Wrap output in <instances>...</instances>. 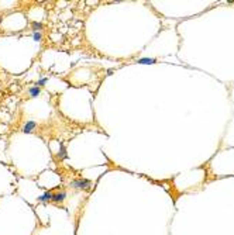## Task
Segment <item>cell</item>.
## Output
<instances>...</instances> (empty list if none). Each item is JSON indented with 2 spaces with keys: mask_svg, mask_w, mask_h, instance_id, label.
<instances>
[{
  "mask_svg": "<svg viewBox=\"0 0 234 235\" xmlns=\"http://www.w3.org/2000/svg\"><path fill=\"white\" fill-rule=\"evenodd\" d=\"M31 27H33L34 33H40V30L42 28V24H41V23H33V26H31Z\"/></svg>",
  "mask_w": 234,
  "mask_h": 235,
  "instance_id": "8",
  "label": "cell"
},
{
  "mask_svg": "<svg viewBox=\"0 0 234 235\" xmlns=\"http://www.w3.org/2000/svg\"><path fill=\"white\" fill-rule=\"evenodd\" d=\"M65 197H67V193L65 192H58V193H54V194L51 196V200H52L54 203H62L65 200Z\"/></svg>",
  "mask_w": 234,
  "mask_h": 235,
  "instance_id": "3",
  "label": "cell"
},
{
  "mask_svg": "<svg viewBox=\"0 0 234 235\" xmlns=\"http://www.w3.org/2000/svg\"><path fill=\"white\" fill-rule=\"evenodd\" d=\"M40 93H41V87L38 86H31L30 89H28V94H30V97H38L40 96Z\"/></svg>",
  "mask_w": 234,
  "mask_h": 235,
  "instance_id": "4",
  "label": "cell"
},
{
  "mask_svg": "<svg viewBox=\"0 0 234 235\" xmlns=\"http://www.w3.org/2000/svg\"><path fill=\"white\" fill-rule=\"evenodd\" d=\"M33 38H34L35 41H41V38H42V34H41V33H34Z\"/></svg>",
  "mask_w": 234,
  "mask_h": 235,
  "instance_id": "10",
  "label": "cell"
},
{
  "mask_svg": "<svg viewBox=\"0 0 234 235\" xmlns=\"http://www.w3.org/2000/svg\"><path fill=\"white\" fill-rule=\"evenodd\" d=\"M35 128H37V123H35V121H33V120H28V121L24 124V127H23V129H21V131H23L24 134H31Z\"/></svg>",
  "mask_w": 234,
  "mask_h": 235,
  "instance_id": "2",
  "label": "cell"
},
{
  "mask_svg": "<svg viewBox=\"0 0 234 235\" xmlns=\"http://www.w3.org/2000/svg\"><path fill=\"white\" fill-rule=\"evenodd\" d=\"M51 196H52V193H51V192H45L42 196H40V197H38V201H41V203L51 201Z\"/></svg>",
  "mask_w": 234,
  "mask_h": 235,
  "instance_id": "5",
  "label": "cell"
},
{
  "mask_svg": "<svg viewBox=\"0 0 234 235\" xmlns=\"http://www.w3.org/2000/svg\"><path fill=\"white\" fill-rule=\"evenodd\" d=\"M48 82V78H41L40 80H38L37 83H35V86H38V87H41V86H44L45 83Z\"/></svg>",
  "mask_w": 234,
  "mask_h": 235,
  "instance_id": "9",
  "label": "cell"
},
{
  "mask_svg": "<svg viewBox=\"0 0 234 235\" xmlns=\"http://www.w3.org/2000/svg\"><path fill=\"white\" fill-rule=\"evenodd\" d=\"M58 156H59L61 159H65V158H67V148H65L62 144H61V149H59V152H58Z\"/></svg>",
  "mask_w": 234,
  "mask_h": 235,
  "instance_id": "7",
  "label": "cell"
},
{
  "mask_svg": "<svg viewBox=\"0 0 234 235\" xmlns=\"http://www.w3.org/2000/svg\"><path fill=\"white\" fill-rule=\"evenodd\" d=\"M137 62L141 63V65H151V63L155 62V59H152V58H143V59H138Z\"/></svg>",
  "mask_w": 234,
  "mask_h": 235,
  "instance_id": "6",
  "label": "cell"
},
{
  "mask_svg": "<svg viewBox=\"0 0 234 235\" xmlns=\"http://www.w3.org/2000/svg\"><path fill=\"white\" fill-rule=\"evenodd\" d=\"M72 186H74L75 189H91V180H87V179H78V180H74V183H72Z\"/></svg>",
  "mask_w": 234,
  "mask_h": 235,
  "instance_id": "1",
  "label": "cell"
}]
</instances>
